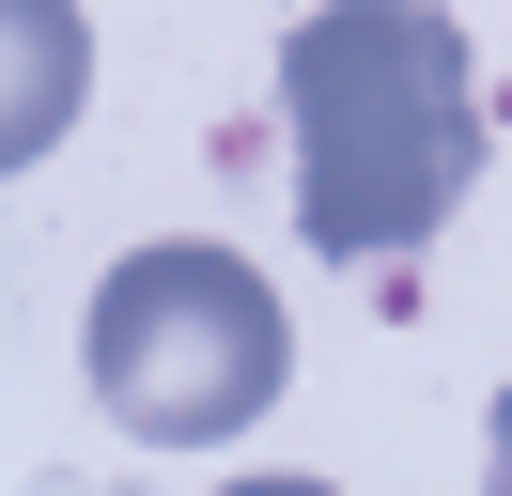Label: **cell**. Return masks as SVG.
<instances>
[{"mask_svg":"<svg viewBox=\"0 0 512 496\" xmlns=\"http://www.w3.org/2000/svg\"><path fill=\"white\" fill-rule=\"evenodd\" d=\"M295 233L326 264H404L481 186V62L435 0H311L280 31Z\"/></svg>","mask_w":512,"mask_h":496,"instance_id":"obj_1","label":"cell"},{"mask_svg":"<svg viewBox=\"0 0 512 496\" xmlns=\"http://www.w3.org/2000/svg\"><path fill=\"white\" fill-rule=\"evenodd\" d=\"M78 372L140 450H218L295 388V326L264 295V264H233V248H125L94 279Z\"/></svg>","mask_w":512,"mask_h":496,"instance_id":"obj_2","label":"cell"},{"mask_svg":"<svg viewBox=\"0 0 512 496\" xmlns=\"http://www.w3.org/2000/svg\"><path fill=\"white\" fill-rule=\"evenodd\" d=\"M78 93H94V16L78 0H0V186L63 155Z\"/></svg>","mask_w":512,"mask_h":496,"instance_id":"obj_3","label":"cell"},{"mask_svg":"<svg viewBox=\"0 0 512 496\" xmlns=\"http://www.w3.org/2000/svg\"><path fill=\"white\" fill-rule=\"evenodd\" d=\"M481 496H512V388H497V434H481Z\"/></svg>","mask_w":512,"mask_h":496,"instance_id":"obj_4","label":"cell"},{"mask_svg":"<svg viewBox=\"0 0 512 496\" xmlns=\"http://www.w3.org/2000/svg\"><path fill=\"white\" fill-rule=\"evenodd\" d=\"M218 496H342V481H218Z\"/></svg>","mask_w":512,"mask_h":496,"instance_id":"obj_5","label":"cell"}]
</instances>
